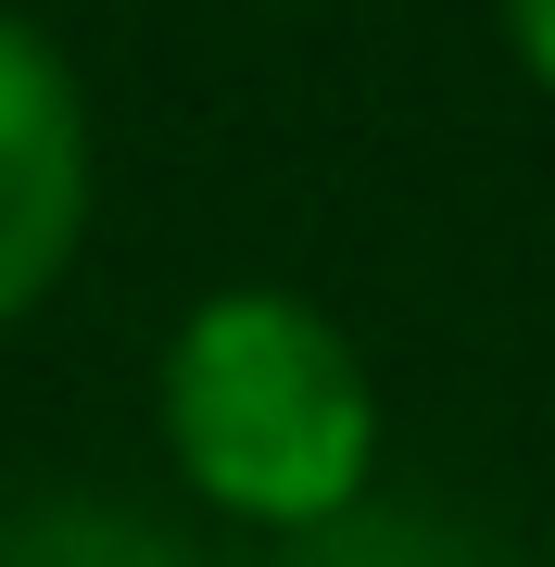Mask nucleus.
Listing matches in <instances>:
<instances>
[{"label": "nucleus", "mask_w": 555, "mask_h": 567, "mask_svg": "<svg viewBox=\"0 0 555 567\" xmlns=\"http://www.w3.org/2000/svg\"><path fill=\"white\" fill-rule=\"evenodd\" d=\"M165 454L215 517L240 529H304L353 517L379 492V379L304 290H215L165 341Z\"/></svg>", "instance_id": "1"}, {"label": "nucleus", "mask_w": 555, "mask_h": 567, "mask_svg": "<svg viewBox=\"0 0 555 567\" xmlns=\"http://www.w3.org/2000/svg\"><path fill=\"white\" fill-rule=\"evenodd\" d=\"M89 189H102V140H89L76 63L25 13H0V328L63 290L89 240Z\"/></svg>", "instance_id": "2"}, {"label": "nucleus", "mask_w": 555, "mask_h": 567, "mask_svg": "<svg viewBox=\"0 0 555 567\" xmlns=\"http://www.w3.org/2000/svg\"><path fill=\"white\" fill-rule=\"evenodd\" d=\"M0 567H203L177 529L126 517V505H89V492H51V505H13L0 517Z\"/></svg>", "instance_id": "3"}, {"label": "nucleus", "mask_w": 555, "mask_h": 567, "mask_svg": "<svg viewBox=\"0 0 555 567\" xmlns=\"http://www.w3.org/2000/svg\"><path fill=\"white\" fill-rule=\"evenodd\" d=\"M304 567H467V555H454L442 543V529H391V517H367V505H353V517H329V529H304Z\"/></svg>", "instance_id": "4"}, {"label": "nucleus", "mask_w": 555, "mask_h": 567, "mask_svg": "<svg viewBox=\"0 0 555 567\" xmlns=\"http://www.w3.org/2000/svg\"><path fill=\"white\" fill-rule=\"evenodd\" d=\"M505 39H517V63L555 89V0H505Z\"/></svg>", "instance_id": "5"}]
</instances>
